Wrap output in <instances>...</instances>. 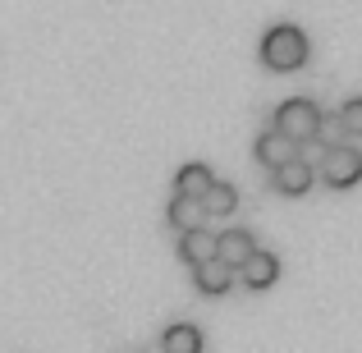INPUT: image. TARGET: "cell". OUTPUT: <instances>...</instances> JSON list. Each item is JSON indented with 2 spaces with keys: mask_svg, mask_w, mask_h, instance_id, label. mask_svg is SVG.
<instances>
[{
  "mask_svg": "<svg viewBox=\"0 0 362 353\" xmlns=\"http://www.w3.org/2000/svg\"><path fill=\"white\" fill-rule=\"evenodd\" d=\"M339 129H344L349 138H362V97H349L344 106H339Z\"/></svg>",
  "mask_w": 362,
  "mask_h": 353,
  "instance_id": "cell-14",
  "label": "cell"
},
{
  "mask_svg": "<svg viewBox=\"0 0 362 353\" xmlns=\"http://www.w3.org/2000/svg\"><path fill=\"white\" fill-rule=\"evenodd\" d=\"M165 216H170V225H175L179 234H188V230H197V221H202V202H193V197H170V207H165Z\"/></svg>",
  "mask_w": 362,
  "mask_h": 353,
  "instance_id": "cell-13",
  "label": "cell"
},
{
  "mask_svg": "<svg viewBox=\"0 0 362 353\" xmlns=\"http://www.w3.org/2000/svg\"><path fill=\"white\" fill-rule=\"evenodd\" d=\"M321 179L330 188H354L362 179V147L354 142H335V147L321 156Z\"/></svg>",
  "mask_w": 362,
  "mask_h": 353,
  "instance_id": "cell-3",
  "label": "cell"
},
{
  "mask_svg": "<svg viewBox=\"0 0 362 353\" xmlns=\"http://www.w3.org/2000/svg\"><path fill=\"white\" fill-rule=\"evenodd\" d=\"M312 179H317V170H312L303 156H293V161H284L280 170H271L275 193H284V197H303V193L312 188Z\"/></svg>",
  "mask_w": 362,
  "mask_h": 353,
  "instance_id": "cell-4",
  "label": "cell"
},
{
  "mask_svg": "<svg viewBox=\"0 0 362 353\" xmlns=\"http://www.w3.org/2000/svg\"><path fill=\"white\" fill-rule=\"evenodd\" d=\"M239 280L247 284V289H271V284L280 280V257L266 253V248H257V253L239 266Z\"/></svg>",
  "mask_w": 362,
  "mask_h": 353,
  "instance_id": "cell-6",
  "label": "cell"
},
{
  "mask_svg": "<svg viewBox=\"0 0 362 353\" xmlns=\"http://www.w3.org/2000/svg\"><path fill=\"white\" fill-rule=\"evenodd\" d=\"M179 257H188V262H211L216 257V234L211 230H202V225H197V230H188V234H179Z\"/></svg>",
  "mask_w": 362,
  "mask_h": 353,
  "instance_id": "cell-11",
  "label": "cell"
},
{
  "mask_svg": "<svg viewBox=\"0 0 362 353\" xmlns=\"http://www.w3.org/2000/svg\"><path fill=\"white\" fill-rule=\"evenodd\" d=\"M252 151H257V161H262L266 170H280L284 161L298 156V147H293V142L284 138V133H275V129H266L262 138H257V147H252Z\"/></svg>",
  "mask_w": 362,
  "mask_h": 353,
  "instance_id": "cell-8",
  "label": "cell"
},
{
  "mask_svg": "<svg viewBox=\"0 0 362 353\" xmlns=\"http://www.w3.org/2000/svg\"><path fill=\"white\" fill-rule=\"evenodd\" d=\"M193 284H197L202 294H225V289L234 284V266L216 262V257H211V262H197V266H193Z\"/></svg>",
  "mask_w": 362,
  "mask_h": 353,
  "instance_id": "cell-9",
  "label": "cell"
},
{
  "mask_svg": "<svg viewBox=\"0 0 362 353\" xmlns=\"http://www.w3.org/2000/svg\"><path fill=\"white\" fill-rule=\"evenodd\" d=\"M308 60V33H303L298 23H271L262 37V64L266 69H298V64Z\"/></svg>",
  "mask_w": 362,
  "mask_h": 353,
  "instance_id": "cell-1",
  "label": "cell"
},
{
  "mask_svg": "<svg viewBox=\"0 0 362 353\" xmlns=\"http://www.w3.org/2000/svg\"><path fill=\"white\" fill-rule=\"evenodd\" d=\"M234 207H239V188L225 184V179H216V184L202 193V216H230Z\"/></svg>",
  "mask_w": 362,
  "mask_h": 353,
  "instance_id": "cell-12",
  "label": "cell"
},
{
  "mask_svg": "<svg viewBox=\"0 0 362 353\" xmlns=\"http://www.w3.org/2000/svg\"><path fill=\"white\" fill-rule=\"evenodd\" d=\"M160 349L165 353H202V330L193 321H175L160 330Z\"/></svg>",
  "mask_w": 362,
  "mask_h": 353,
  "instance_id": "cell-10",
  "label": "cell"
},
{
  "mask_svg": "<svg viewBox=\"0 0 362 353\" xmlns=\"http://www.w3.org/2000/svg\"><path fill=\"white\" fill-rule=\"evenodd\" d=\"M252 253H257V238L247 234V230H239V225L216 234V262H225V266H234V271H239Z\"/></svg>",
  "mask_w": 362,
  "mask_h": 353,
  "instance_id": "cell-5",
  "label": "cell"
},
{
  "mask_svg": "<svg viewBox=\"0 0 362 353\" xmlns=\"http://www.w3.org/2000/svg\"><path fill=\"white\" fill-rule=\"evenodd\" d=\"M271 129L284 133V138L298 147V142H308V138L321 133V106L312 97H289V101L275 106V124H271Z\"/></svg>",
  "mask_w": 362,
  "mask_h": 353,
  "instance_id": "cell-2",
  "label": "cell"
},
{
  "mask_svg": "<svg viewBox=\"0 0 362 353\" xmlns=\"http://www.w3.org/2000/svg\"><path fill=\"white\" fill-rule=\"evenodd\" d=\"M211 184H216V175H211V166H202V161H188V166H179V175H175V193L193 197V202H202V193Z\"/></svg>",
  "mask_w": 362,
  "mask_h": 353,
  "instance_id": "cell-7",
  "label": "cell"
}]
</instances>
